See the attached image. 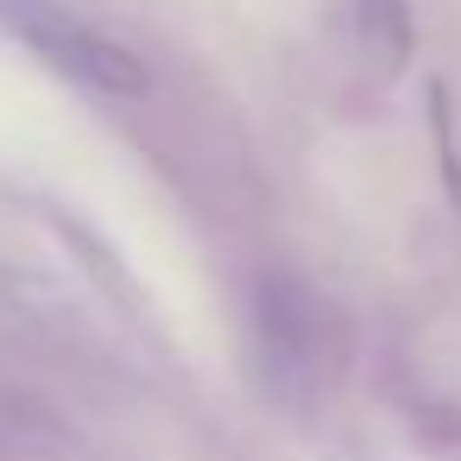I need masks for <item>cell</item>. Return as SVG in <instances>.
I'll use <instances>...</instances> for the list:
<instances>
[{"label": "cell", "mask_w": 461, "mask_h": 461, "mask_svg": "<svg viewBox=\"0 0 461 461\" xmlns=\"http://www.w3.org/2000/svg\"><path fill=\"white\" fill-rule=\"evenodd\" d=\"M348 7V45L366 70L398 77L417 58V14L411 0H341Z\"/></svg>", "instance_id": "7a4b0ae2"}, {"label": "cell", "mask_w": 461, "mask_h": 461, "mask_svg": "<svg viewBox=\"0 0 461 461\" xmlns=\"http://www.w3.org/2000/svg\"><path fill=\"white\" fill-rule=\"evenodd\" d=\"M39 297V285L20 272V266H7V259H0V310H26Z\"/></svg>", "instance_id": "3957f363"}, {"label": "cell", "mask_w": 461, "mask_h": 461, "mask_svg": "<svg viewBox=\"0 0 461 461\" xmlns=\"http://www.w3.org/2000/svg\"><path fill=\"white\" fill-rule=\"evenodd\" d=\"M0 26H7L32 58H45L58 77H70L77 89L89 95H108V102H140L152 89L146 64L102 26H89L83 14L58 7V0H0Z\"/></svg>", "instance_id": "6da1fadb"}]
</instances>
